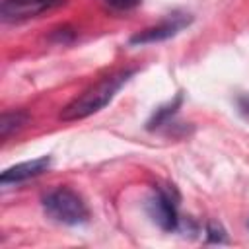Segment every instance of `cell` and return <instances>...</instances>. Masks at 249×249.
Masks as SVG:
<instances>
[{"instance_id": "6da1fadb", "label": "cell", "mask_w": 249, "mask_h": 249, "mask_svg": "<svg viewBox=\"0 0 249 249\" xmlns=\"http://www.w3.org/2000/svg\"><path fill=\"white\" fill-rule=\"evenodd\" d=\"M136 70H121L115 72L103 80H99L95 86L88 88L82 95H78L76 99H72L60 113L62 121H78V119H86L97 111H101L107 103H111V99L119 93V89L130 80V76Z\"/></svg>"}, {"instance_id": "7a4b0ae2", "label": "cell", "mask_w": 249, "mask_h": 249, "mask_svg": "<svg viewBox=\"0 0 249 249\" xmlns=\"http://www.w3.org/2000/svg\"><path fill=\"white\" fill-rule=\"evenodd\" d=\"M43 208L51 220L64 226H80L89 220L88 204L76 191L68 187H58L47 193L43 198Z\"/></svg>"}, {"instance_id": "3957f363", "label": "cell", "mask_w": 249, "mask_h": 249, "mask_svg": "<svg viewBox=\"0 0 249 249\" xmlns=\"http://www.w3.org/2000/svg\"><path fill=\"white\" fill-rule=\"evenodd\" d=\"M146 210L150 218L163 230L173 231L179 226V195L173 185H156L152 191Z\"/></svg>"}, {"instance_id": "277c9868", "label": "cell", "mask_w": 249, "mask_h": 249, "mask_svg": "<svg viewBox=\"0 0 249 249\" xmlns=\"http://www.w3.org/2000/svg\"><path fill=\"white\" fill-rule=\"evenodd\" d=\"M66 0H2L0 16L8 23H19L31 18H37L45 12L64 6Z\"/></svg>"}, {"instance_id": "5b68a950", "label": "cell", "mask_w": 249, "mask_h": 249, "mask_svg": "<svg viewBox=\"0 0 249 249\" xmlns=\"http://www.w3.org/2000/svg\"><path fill=\"white\" fill-rule=\"evenodd\" d=\"M191 16L189 14H181V12H175V14H169L163 21H160L158 25L154 27H148L136 35L130 37V43L132 45H146V43H158V41H165L173 35H177L183 27H187L191 23Z\"/></svg>"}, {"instance_id": "8992f818", "label": "cell", "mask_w": 249, "mask_h": 249, "mask_svg": "<svg viewBox=\"0 0 249 249\" xmlns=\"http://www.w3.org/2000/svg\"><path fill=\"white\" fill-rule=\"evenodd\" d=\"M51 165V158L49 156H41L37 160H31V161H21L14 167H8L2 171L0 175V183L4 187L8 185H18V183H23L27 179H33L41 173H45Z\"/></svg>"}, {"instance_id": "52a82bcc", "label": "cell", "mask_w": 249, "mask_h": 249, "mask_svg": "<svg viewBox=\"0 0 249 249\" xmlns=\"http://www.w3.org/2000/svg\"><path fill=\"white\" fill-rule=\"evenodd\" d=\"M181 99H183V95L179 93L173 101H169V103H165V105H161L160 109H156L154 111V115H152V119L148 121V128L150 130H154V128H160V126H163L173 115H175V111L179 109V105H181Z\"/></svg>"}, {"instance_id": "ba28073f", "label": "cell", "mask_w": 249, "mask_h": 249, "mask_svg": "<svg viewBox=\"0 0 249 249\" xmlns=\"http://www.w3.org/2000/svg\"><path fill=\"white\" fill-rule=\"evenodd\" d=\"M25 123H27V115L21 113V111L4 113L2 119H0V134H2V138H8L14 130H19Z\"/></svg>"}, {"instance_id": "9c48e42d", "label": "cell", "mask_w": 249, "mask_h": 249, "mask_svg": "<svg viewBox=\"0 0 249 249\" xmlns=\"http://www.w3.org/2000/svg\"><path fill=\"white\" fill-rule=\"evenodd\" d=\"M109 8L113 10H119V12H128V10H134L142 4V0H103Z\"/></svg>"}, {"instance_id": "30bf717a", "label": "cell", "mask_w": 249, "mask_h": 249, "mask_svg": "<svg viewBox=\"0 0 249 249\" xmlns=\"http://www.w3.org/2000/svg\"><path fill=\"white\" fill-rule=\"evenodd\" d=\"M206 235H208V241H214V243H224L226 241V231L216 224H208Z\"/></svg>"}, {"instance_id": "8fae6325", "label": "cell", "mask_w": 249, "mask_h": 249, "mask_svg": "<svg viewBox=\"0 0 249 249\" xmlns=\"http://www.w3.org/2000/svg\"><path fill=\"white\" fill-rule=\"evenodd\" d=\"M237 105H239V111H241L245 117H249V93H247V95H241V97L237 99Z\"/></svg>"}]
</instances>
